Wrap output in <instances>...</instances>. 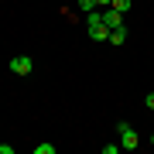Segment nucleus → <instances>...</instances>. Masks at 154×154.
<instances>
[{
	"label": "nucleus",
	"instance_id": "nucleus-3",
	"mask_svg": "<svg viewBox=\"0 0 154 154\" xmlns=\"http://www.w3.org/2000/svg\"><path fill=\"white\" fill-rule=\"evenodd\" d=\"M31 69H34V62H31L28 55H14V58H11V72H14V75H28Z\"/></svg>",
	"mask_w": 154,
	"mask_h": 154
},
{
	"label": "nucleus",
	"instance_id": "nucleus-6",
	"mask_svg": "<svg viewBox=\"0 0 154 154\" xmlns=\"http://www.w3.org/2000/svg\"><path fill=\"white\" fill-rule=\"evenodd\" d=\"M110 7H113V11H120V14H127V11H130V0H113Z\"/></svg>",
	"mask_w": 154,
	"mask_h": 154
},
{
	"label": "nucleus",
	"instance_id": "nucleus-7",
	"mask_svg": "<svg viewBox=\"0 0 154 154\" xmlns=\"http://www.w3.org/2000/svg\"><path fill=\"white\" fill-rule=\"evenodd\" d=\"M34 154H55V144H34Z\"/></svg>",
	"mask_w": 154,
	"mask_h": 154
},
{
	"label": "nucleus",
	"instance_id": "nucleus-9",
	"mask_svg": "<svg viewBox=\"0 0 154 154\" xmlns=\"http://www.w3.org/2000/svg\"><path fill=\"white\" fill-rule=\"evenodd\" d=\"M79 7H82V11L89 14V11H93V7H96V0H79Z\"/></svg>",
	"mask_w": 154,
	"mask_h": 154
},
{
	"label": "nucleus",
	"instance_id": "nucleus-10",
	"mask_svg": "<svg viewBox=\"0 0 154 154\" xmlns=\"http://www.w3.org/2000/svg\"><path fill=\"white\" fill-rule=\"evenodd\" d=\"M144 103H147V110L154 113V93H147V99H144Z\"/></svg>",
	"mask_w": 154,
	"mask_h": 154
},
{
	"label": "nucleus",
	"instance_id": "nucleus-2",
	"mask_svg": "<svg viewBox=\"0 0 154 154\" xmlns=\"http://www.w3.org/2000/svg\"><path fill=\"white\" fill-rule=\"evenodd\" d=\"M120 147H123V151L140 147V137H137V130H134L130 123H120Z\"/></svg>",
	"mask_w": 154,
	"mask_h": 154
},
{
	"label": "nucleus",
	"instance_id": "nucleus-4",
	"mask_svg": "<svg viewBox=\"0 0 154 154\" xmlns=\"http://www.w3.org/2000/svg\"><path fill=\"white\" fill-rule=\"evenodd\" d=\"M103 21H106V28H110V31L123 28V14H120V11H113V7H106V11H103Z\"/></svg>",
	"mask_w": 154,
	"mask_h": 154
},
{
	"label": "nucleus",
	"instance_id": "nucleus-5",
	"mask_svg": "<svg viewBox=\"0 0 154 154\" xmlns=\"http://www.w3.org/2000/svg\"><path fill=\"white\" fill-rule=\"evenodd\" d=\"M110 41H113V45H123V41H127V28H116V31H110Z\"/></svg>",
	"mask_w": 154,
	"mask_h": 154
},
{
	"label": "nucleus",
	"instance_id": "nucleus-11",
	"mask_svg": "<svg viewBox=\"0 0 154 154\" xmlns=\"http://www.w3.org/2000/svg\"><path fill=\"white\" fill-rule=\"evenodd\" d=\"M113 4V0H96V7H110Z\"/></svg>",
	"mask_w": 154,
	"mask_h": 154
},
{
	"label": "nucleus",
	"instance_id": "nucleus-8",
	"mask_svg": "<svg viewBox=\"0 0 154 154\" xmlns=\"http://www.w3.org/2000/svg\"><path fill=\"white\" fill-rule=\"evenodd\" d=\"M116 151H123L120 144H103V154H116Z\"/></svg>",
	"mask_w": 154,
	"mask_h": 154
},
{
	"label": "nucleus",
	"instance_id": "nucleus-1",
	"mask_svg": "<svg viewBox=\"0 0 154 154\" xmlns=\"http://www.w3.org/2000/svg\"><path fill=\"white\" fill-rule=\"evenodd\" d=\"M86 31H89L93 41H110V28H106V21H103L99 11H89L86 14Z\"/></svg>",
	"mask_w": 154,
	"mask_h": 154
}]
</instances>
